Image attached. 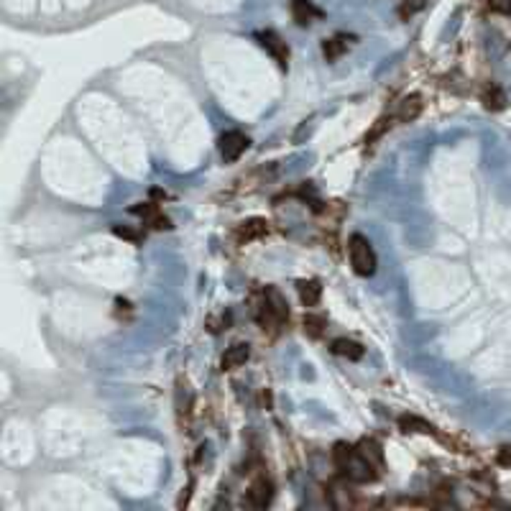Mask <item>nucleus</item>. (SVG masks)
<instances>
[{"mask_svg": "<svg viewBox=\"0 0 511 511\" xmlns=\"http://www.w3.org/2000/svg\"><path fill=\"white\" fill-rule=\"evenodd\" d=\"M248 358H251V348H248L245 343H236V345H230V348L225 350V356H222L220 366H222V370L240 368V366H243Z\"/></svg>", "mask_w": 511, "mask_h": 511, "instance_id": "obj_10", "label": "nucleus"}, {"mask_svg": "<svg viewBox=\"0 0 511 511\" xmlns=\"http://www.w3.org/2000/svg\"><path fill=\"white\" fill-rule=\"evenodd\" d=\"M399 427L404 432H427V435H435V427L427 422H422L419 417H401Z\"/></svg>", "mask_w": 511, "mask_h": 511, "instance_id": "obj_18", "label": "nucleus"}, {"mask_svg": "<svg viewBox=\"0 0 511 511\" xmlns=\"http://www.w3.org/2000/svg\"><path fill=\"white\" fill-rule=\"evenodd\" d=\"M248 146H251V141H248V136L240 134V131H228V134L220 136V156L222 161H238L240 156L248 151Z\"/></svg>", "mask_w": 511, "mask_h": 511, "instance_id": "obj_5", "label": "nucleus"}, {"mask_svg": "<svg viewBox=\"0 0 511 511\" xmlns=\"http://www.w3.org/2000/svg\"><path fill=\"white\" fill-rule=\"evenodd\" d=\"M348 253H350V266L358 276H373L376 274V253L370 248L368 238L361 233H353L348 238Z\"/></svg>", "mask_w": 511, "mask_h": 511, "instance_id": "obj_2", "label": "nucleus"}, {"mask_svg": "<svg viewBox=\"0 0 511 511\" xmlns=\"http://www.w3.org/2000/svg\"><path fill=\"white\" fill-rule=\"evenodd\" d=\"M319 15H322V10L315 8L312 0H292V18L296 21V26H310Z\"/></svg>", "mask_w": 511, "mask_h": 511, "instance_id": "obj_9", "label": "nucleus"}, {"mask_svg": "<svg viewBox=\"0 0 511 511\" xmlns=\"http://www.w3.org/2000/svg\"><path fill=\"white\" fill-rule=\"evenodd\" d=\"M333 460H335V466H338V470L353 483H370L378 478V468L373 466V463H368V460L361 455L358 447H353V445H348V442L335 445Z\"/></svg>", "mask_w": 511, "mask_h": 511, "instance_id": "obj_1", "label": "nucleus"}, {"mask_svg": "<svg viewBox=\"0 0 511 511\" xmlns=\"http://www.w3.org/2000/svg\"><path fill=\"white\" fill-rule=\"evenodd\" d=\"M268 233V222L264 217H251V220H245L238 225L236 230V238L240 243H251V240H259L261 236H266Z\"/></svg>", "mask_w": 511, "mask_h": 511, "instance_id": "obj_7", "label": "nucleus"}, {"mask_svg": "<svg viewBox=\"0 0 511 511\" xmlns=\"http://www.w3.org/2000/svg\"><path fill=\"white\" fill-rule=\"evenodd\" d=\"M330 350H333L335 356L348 358V361H361V358H364V345L356 340H348V338H338V340H333Z\"/></svg>", "mask_w": 511, "mask_h": 511, "instance_id": "obj_11", "label": "nucleus"}, {"mask_svg": "<svg viewBox=\"0 0 511 511\" xmlns=\"http://www.w3.org/2000/svg\"><path fill=\"white\" fill-rule=\"evenodd\" d=\"M256 38H259L261 49H266V54L279 64V67L282 69L289 67V46H287V41H284L276 31H261Z\"/></svg>", "mask_w": 511, "mask_h": 511, "instance_id": "obj_4", "label": "nucleus"}, {"mask_svg": "<svg viewBox=\"0 0 511 511\" xmlns=\"http://www.w3.org/2000/svg\"><path fill=\"white\" fill-rule=\"evenodd\" d=\"M348 36H343V34H338V36L333 38H325V44H322V54H325L327 62H335L340 59L343 54L348 52Z\"/></svg>", "mask_w": 511, "mask_h": 511, "instance_id": "obj_13", "label": "nucleus"}, {"mask_svg": "<svg viewBox=\"0 0 511 511\" xmlns=\"http://www.w3.org/2000/svg\"><path fill=\"white\" fill-rule=\"evenodd\" d=\"M248 504L253 506V509H266L268 504H271V498H274V486H271V481H266V478H259V481L251 483V489H248Z\"/></svg>", "mask_w": 511, "mask_h": 511, "instance_id": "obj_6", "label": "nucleus"}, {"mask_svg": "<svg viewBox=\"0 0 511 511\" xmlns=\"http://www.w3.org/2000/svg\"><path fill=\"white\" fill-rule=\"evenodd\" d=\"M134 213L136 215H143L146 217L148 222H151V225H154V228H159V230H164V228H169V220H166V217L161 215V213H159V208H156V205H151V202H146V205H138V208H134Z\"/></svg>", "mask_w": 511, "mask_h": 511, "instance_id": "obj_15", "label": "nucleus"}, {"mask_svg": "<svg viewBox=\"0 0 511 511\" xmlns=\"http://www.w3.org/2000/svg\"><path fill=\"white\" fill-rule=\"evenodd\" d=\"M481 100H483V105H486L489 110H501V108L506 105V95L496 87V85H491V87L483 89Z\"/></svg>", "mask_w": 511, "mask_h": 511, "instance_id": "obj_16", "label": "nucleus"}, {"mask_svg": "<svg viewBox=\"0 0 511 511\" xmlns=\"http://www.w3.org/2000/svg\"><path fill=\"white\" fill-rule=\"evenodd\" d=\"M296 294L304 307H317L322 299V284L317 279H299L296 282Z\"/></svg>", "mask_w": 511, "mask_h": 511, "instance_id": "obj_8", "label": "nucleus"}, {"mask_svg": "<svg viewBox=\"0 0 511 511\" xmlns=\"http://www.w3.org/2000/svg\"><path fill=\"white\" fill-rule=\"evenodd\" d=\"M427 6V0H404L399 8V15L407 21V18H412V15L417 13V10H422V8Z\"/></svg>", "mask_w": 511, "mask_h": 511, "instance_id": "obj_19", "label": "nucleus"}, {"mask_svg": "<svg viewBox=\"0 0 511 511\" xmlns=\"http://www.w3.org/2000/svg\"><path fill=\"white\" fill-rule=\"evenodd\" d=\"M491 8H494L496 13L509 15L511 13V0H491Z\"/></svg>", "mask_w": 511, "mask_h": 511, "instance_id": "obj_21", "label": "nucleus"}, {"mask_svg": "<svg viewBox=\"0 0 511 511\" xmlns=\"http://www.w3.org/2000/svg\"><path fill=\"white\" fill-rule=\"evenodd\" d=\"M304 333L310 335V338H319V335L325 333L327 327V319L322 315H304Z\"/></svg>", "mask_w": 511, "mask_h": 511, "instance_id": "obj_17", "label": "nucleus"}, {"mask_svg": "<svg viewBox=\"0 0 511 511\" xmlns=\"http://www.w3.org/2000/svg\"><path fill=\"white\" fill-rule=\"evenodd\" d=\"M356 447L361 450V455H364L368 463H373L378 470H384V452H381V445H378L376 440H361Z\"/></svg>", "mask_w": 511, "mask_h": 511, "instance_id": "obj_14", "label": "nucleus"}, {"mask_svg": "<svg viewBox=\"0 0 511 511\" xmlns=\"http://www.w3.org/2000/svg\"><path fill=\"white\" fill-rule=\"evenodd\" d=\"M113 233L118 238H126V240H134V243H141V233H134V230H128V228H120V225H115L113 228Z\"/></svg>", "mask_w": 511, "mask_h": 511, "instance_id": "obj_20", "label": "nucleus"}, {"mask_svg": "<svg viewBox=\"0 0 511 511\" xmlns=\"http://www.w3.org/2000/svg\"><path fill=\"white\" fill-rule=\"evenodd\" d=\"M266 299L259 310V322L264 327H279L289 319V307L284 302V296L279 289H266Z\"/></svg>", "mask_w": 511, "mask_h": 511, "instance_id": "obj_3", "label": "nucleus"}, {"mask_svg": "<svg viewBox=\"0 0 511 511\" xmlns=\"http://www.w3.org/2000/svg\"><path fill=\"white\" fill-rule=\"evenodd\" d=\"M419 113H422V97L409 95V97H404L399 103V108H396V120H401V123H412Z\"/></svg>", "mask_w": 511, "mask_h": 511, "instance_id": "obj_12", "label": "nucleus"}]
</instances>
